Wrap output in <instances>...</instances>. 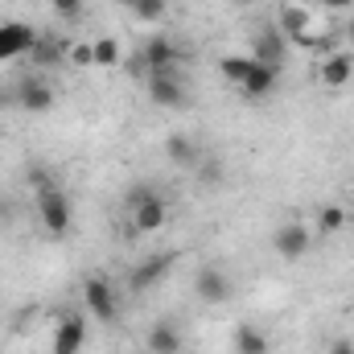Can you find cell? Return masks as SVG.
Wrapping results in <instances>:
<instances>
[{
	"label": "cell",
	"instance_id": "obj_1",
	"mask_svg": "<svg viewBox=\"0 0 354 354\" xmlns=\"http://www.w3.org/2000/svg\"><path fill=\"white\" fill-rule=\"evenodd\" d=\"M128 218H132V231L136 235H157L169 223V198L157 185L140 181V185L128 189Z\"/></svg>",
	"mask_w": 354,
	"mask_h": 354
},
{
	"label": "cell",
	"instance_id": "obj_2",
	"mask_svg": "<svg viewBox=\"0 0 354 354\" xmlns=\"http://www.w3.org/2000/svg\"><path fill=\"white\" fill-rule=\"evenodd\" d=\"M37 223H41V231L54 235V239L71 231V223H75V202H71V194H66L62 185L37 194Z\"/></svg>",
	"mask_w": 354,
	"mask_h": 354
},
{
	"label": "cell",
	"instance_id": "obj_3",
	"mask_svg": "<svg viewBox=\"0 0 354 354\" xmlns=\"http://www.w3.org/2000/svg\"><path fill=\"white\" fill-rule=\"evenodd\" d=\"M83 309H87L95 322H103V326H115L120 322V301H115V288H111L107 276H99V272H87L83 276Z\"/></svg>",
	"mask_w": 354,
	"mask_h": 354
},
{
	"label": "cell",
	"instance_id": "obj_4",
	"mask_svg": "<svg viewBox=\"0 0 354 354\" xmlns=\"http://www.w3.org/2000/svg\"><path fill=\"white\" fill-rule=\"evenodd\" d=\"M309 248H313V231H309V223H301V218H284V223L272 231V252H276V260H284V264L305 260Z\"/></svg>",
	"mask_w": 354,
	"mask_h": 354
},
{
	"label": "cell",
	"instance_id": "obj_5",
	"mask_svg": "<svg viewBox=\"0 0 354 354\" xmlns=\"http://www.w3.org/2000/svg\"><path fill=\"white\" fill-rule=\"evenodd\" d=\"M145 91L157 107H185L189 103V87H185V75L181 71H153L145 75Z\"/></svg>",
	"mask_w": 354,
	"mask_h": 354
},
{
	"label": "cell",
	"instance_id": "obj_6",
	"mask_svg": "<svg viewBox=\"0 0 354 354\" xmlns=\"http://www.w3.org/2000/svg\"><path fill=\"white\" fill-rule=\"evenodd\" d=\"M177 264V252H149L140 264L128 268V288L132 292H149V288H157Z\"/></svg>",
	"mask_w": 354,
	"mask_h": 354
},
{
	"label": "cell",
	"instance_id": "obj_7",
	"mask_svg": "<svg viewBox=\"0 0 354 354\" xmlns=\"http://www.w3.org/2000/svg\"><path fill=\"white\" fill-rule=\"evenodd\" d=\"M87 346V313L83 309H66L54 326V338H50V354H79Z\"/></svg>",
	"mask_w": 354,
	"mask_h": 354
},
{
	"label": "cell",
	"instance_id": "obj_8",
	"mask_svg": "<svg viewBox=\"0 0 354 354\" xmlns=\"http://www.w3.org/2000/svg\"><path fill=\"white\" fill-rule=\"evenodd\" d=\"M12 95H17V107L29 111V115H50L54 103H58V91L50 87V79H41V75H25Z\"/></svg>",
	"mask_w": 354,
	"mask_h": 354
},
{
	"label": "cell",
	"instance_id": "obj_9",
	"mask_svg": "<svg viewBox=\"0 0 354 354\" xmlns=\"http://www.w3.org/2000/svg\"><path fill=\"white\" fill-rule=\"evenodd\" d=\"M194 297L202 305H227L235 297V284H231V276L218 264H206V268H198V276H194Z\"/></svg>",
	"mask_w": 354,
	"mask_h": 354
},
{
	"label": "cell",
	"instance_id": "obj_10",
	"mask_svg": "<svg viewBox=\"0 0 354 354\" xmlns=\"http://www.w3.org/2000/svg\"><path fill=\"white\" fill-rule=\"evenodd\" d=\"M177 62H181V50H177L174 37H165V33L145 37V46H140V66H145V75H153V71H177Z\"/></svg>",
	"mask_w": 354,
	"mask_h": 354
},
{
	"label": "cell",
	"instance_id": "obj_11",
	"mask_svg": "<svg viewBox=\"0 0 354 354\" xmlns=\"http://www.w3.org/2000/svg\"><path fill=\"white\" fill-rule=\"evenodd\" d=\"M284 54H288V37L276 29V21L260 25V33L252 41V58L256 62H268V66H284Z\"/></svg>",
	"mask_w": 354,
	"mask_h": 354
},
{
	"label": "cell",
	"instance_id": "obj_12",
	"mask_svg": "<svg viewBox=\"0 0 354 354\" xmlns=\"http://www.w3.org/2000/svg\"><path fill=\"white\" fill-rule=\"evenodd\" d=\"M145 351L149 354H181L185 351V334H181V326H177L174 317L153 322L149 334H145Z\"/></svg>",
	"mask_w": 354,
	"mask_h": 354
},
{
	"label": "cell",
	"instance_id": "obj_13",
	"mask_svg": "<svg viewBox=\"0 0 354 354\" xmlns=\"http://www.w3.org/2000/svg\"><path fill=\"white\" fill-rule=\"evenodd\" d=\"M33 46H37V33H33L25 21H4V25H0V62L21 58V54H29Z\"/></svg>",
	"mask_w": 354,
	"mask_h": 354
},
{
	"label": "cell",
	"instance_id": "obj_14",
	"mask_svg": "<svg viewBox=\"0 0 354 354\" xmlns=\"http://www.w3.org/2000/svg\"><path fill=\"white\" fill-rule=\"evenodd\" d=\"M231 354H272V338L264 326L256 322H239L231 330Z\"/></svg>",
	"mask_w": 354,
	"mask_h": 354
},
{
	"label": "cell",
	"instance_id": "obj_15",
	"mask_svg": "<svg viewBox=\"0 0 354 354\" xmlns=\"http://www.w3.org/2000/svg\"><path fill=\"white\" fill-rule=\"evenodd\" d=\"M317 75H322V83L330 91H342L354 79V50H330Z\"/></svg>",
	"mask_w": 354,
	"mask_h": 354
},
{
	"label": "cell",
	"instance_id": "obj_16",
	"mask_svg": "<svg viewBox=\"0 0 354 354\" xmlns=\"http://www.w3.org/2000/svg\"><path fill=\"white\" fill-rule=\"evenodd\" d=\"M165 157L174 161L177 169H198V161H202L206 153H202V145H198L189 132H174V136L165 140Z\"/></svg>",
	"mask_w": 354,
	"mask_h": 354
},
{
	"label": "cell",
	"instance_id": "obj_17",
	"mask_svg": "<svg viewBox=\"0 0 354 354\" xmlns=\"http://www.w3.org/2000/svg\"><path fill=\"white\" fill-rule=\"evenodd\" d=\"M276 83H280V66H268V62H256V66H252V75L243 79V87H239V95H243V99H268V95L276 91Z\"/></svg>",
	"mask_w": 354,
	"mask_h": 354
},
{
	"label": "cell",
	"instance_id": "obj_18",
	"mask_svg": "<svg viewBox=\"0 0 354 354\" xmlns=\"http://www.w3.org/2000/svg\"><path fill=\"white\" fill-rule=\"evenodd\" d=\"M252 66H256L252 54H223V58H218V75H223L231 87H243V79L252 75Z\"/></svg>",
	"mask_w": 354,
	"mask_h": 354
},
{
	"label": "cell",
	"instance_id": "obj_19",
	"mask_svg": "<svg viewBox=\"0 0 354 354\" xmlns=\"http://www.w3.org/2000/svg\"><path fill=\"white\" fill-rule=\"evenodd\" d=\"M346 206H338V202H322L317 210H313V223H317V235H338L342 227H346Z\"/></svg>",
	"mask_w": 354,
	"mask_h": 354
},
{
	"label": "cell",
	"instance_id": "obj_20",
	"mask_svg": "<svg viewBox=\"0 0 354 354\" xmlns=\"http://www.w3.org/2000/svg\"><path fill=\"white\" fill-rule=\"evenodd\" d=\"M71 54V46L66 41H58V37H37V46L29 50V58L37 62V66H54L58 58H66Z\"/></svg>",
	"mask_w": 354,
	"mask_h": 354
},
{
	"label": "cell",
	"instance_id": "obj_21",
	"mask_svg": "<svg viewBox=\"0 0 354 354\" xmlns=\"http://www.w3.org/2000/svg\"><path fill=\"white\" fill-rule=\"evenodd\" d=\"M91 50H95V66H99V71L120 66V41H115V37H95Z\"/></svg>",
	"mask_w": 354,
	"mask_h": 354
},
{
	"label": "cell",
	"instance_id": "obj_22",
	"mask_svg": "<svg viewBox=\"0 0 354 354\" xmlns=\"http://www.w3.org/2000/svg\"><path fill=\"white\" fill-rule=\"evenodd\" d=\"M165 12H169V0H136L132 4V17L136 21H149V25H157Z\"/></svg>",
	"mask_w": 354,
	"mask_h": 354
},
{
	"label": "cell",
	"instance_id": "obj_23",
	"mask_svg": "<svg viewBox=\"0 0 354 354\" xmlns=\"http://www.w3.org/2000/svg\"><path fill=\"white\" fill-rule=\"evenodd\" d=\"M50 8H54L62 21H71V25H79V21L87 17V0H50Z\"/></svg>",
	"mask_w": 354,
	"mask_h": 354
},
{
	"label": "cell",
	"instance_id": "obj_24",
	"mask_svg": "<svg viewBox=\"0 0 354 354\" xmlns=\"http://www.w3.org/2000/svg\"><path fill=\"white\" fill-rule=\"evenodd\" d=\"M29 185H33V194H41V189L62 185V181H58V174H54L50 165H29Z\"/></svg>",
	"mask_w": 354,
	"mask_h": 354
},
{
	"label": "cell",
	"instance_id": "obj_25",
	"mask_svg": "<svg viewBox=\"0 0 354 354\" xmlns=\"http://www.w3.org/2000/svg\"><path fill=\"white\" fill-rule=\"evenodd\" d=\"M198 181H202V185H218V181H223V161H218V157H210V161L202 157V161H198Z\"/></svg>",
	"mask_w": 354,
	"mask_h": 354
},
{
	"label": "cell",
	"instance_id": "obj_26",
	"mask_svg": "<svg viewBox=\"0 0 354 354\" xmlns=\"http://www.w3.org/2000/svg\"><path fill=\"white\" fill-rule=\"evenodd\" d=\"M75 66H95V50H91V41H79V46H71V54H66Z\"/></svg>",
	"mask_w": 354,
	"mask_h": 354
},
{
	"label": "cell",
	"instance_id": "obj_27",
	"mask_svg": "<svg viewBox=\"0 0 354 354\" xmlns=\"http://www.w3.org/2000/svg\"><path fill=\"white\" fill-rule=\"evenodd\" d=\"M330 354H354V338H334L330 342Z\"/></svg>",
	"mask_w": 354,
	"mask_h": 354
},
{
	"label": "cell",
	"instance_id": "obj_28",
	"mask_svg": "<svg viewBox=\"0 0 354 354\" xmlns=\"http://www.w3.org/2000/svg\"><path fill=\"white\" fill-rule=\"evenodd\" d=\"M346 46H351V50H354V12H351V17H346Z\"/></svg>",
	"mask_w": 354,
	"mask_h": 354
},
{
	"label": "cell",
	"instance_id": "obj_29",
	"mask_svg": "<svg viewBox=\"0 0 354 354\" xmlns=\"http://www.w3.org/2000/svg\"><path fill=\"white\" fill-rule=\"evenodd\" d=\"M111 4H120V8H128V12H132V4H136V0H111Z\"/></svg>",
	"mask_w": 354,
	"mask_h": 354
},
{
	"label": "cell",
	"instance_id": "obj_30",
	"mask_svg": "<svg viewBox=\"0 0 354 354\" xmlns=\"http://www.w3.org/2000/svg\"><path fill=\"white\" fill-rule=\"evenodd\" d=\"M231 4H235V8H248V4H256V0H231Z\"/></svg>",
	"mask_w": 354,
	"mask_h": 354
},
{
	"label": "cell",
	"instance_id": "obj_31",
	"mask_svg": "<svg viewBox=\"0 0 354 354\" xmlns=\"http://www.w3.org/2000/svg\"><path fill=\"white\" fill-rule=\"evenodd\" d=\"M330 4H351V0H330Z\"/></svg>",
	"mask_w": 354,
	"mask_h": 354
}]
</instances>
